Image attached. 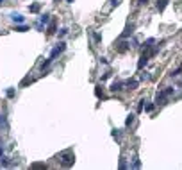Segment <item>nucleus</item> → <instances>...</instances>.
<instances>
[{
	"instance_id": "f257e3e1",
	"label": "nucleus",
	"mask_w": 182,
	"mask_h": 170,
	"mask_svg": "<svg viewBox=\"0 0 182 170\" xmlns=\"http://www.w3.org/2000/svg\"><path fill=\"white\" fill-rule=\"evenodd\" d=\"M59 163H61V167H64V169L73 167V163H75V154H73V151H64V152H61V154H59Z\"/></svg>"
},
{
	"instance_id": "f03ea898",
	"label": "nucleus",
	"mask_w": 182,
	"mask_h": 170,
	"mask_svg": "<svg viewBox=\"0 0 182 170\" xmlns=\"http://www.w3.org/2000/svg\"><path fill=\"white\" fill-rule=\"evenodd\" d=\"M173 91H175V88H172V86H168V88L161 90V91L155 95V104H164V102H166V99H168L170 95H173Z\"/></svg>"
},
{
	"instance_id": "7ed1b4c3",
	"label": "nucleus",
	"mask_w": 182,
	"mask_h": 170,
	"mask_svg": "<svg viewBox=\"0 0 182 170\" xmlns=\"http://www.w3.org/2000/svg\"><path fill=\"white\" fill-rule=\"evenodd\" d=\"M64 48H66V43L64 41H61V43H57V47L52 50V54H50V59H55L59 54H63L64 52Z\"/></svg>"
},
{
	"instance_id": "20e7f679",
	"label": "nucleus",
	"mask_w": 182,
	"mask_h": 170,
	"mask_svg": "<svg viewBox=\"0 0 182 170\" xmlns=\"http://www.w3.org/2000/svg\"><path fill=\"white\" fill-rule=\"evenodd\" d=\"M123 86H125V82H120V81H114V82L111 84V88H109V90H111L113 93H116V91H122V90H123Z\"/></svg>"
},
{
	"instance_id": "39448f33",
	"label": "nucleus",
	"mask_w": 182,
	"mask_h": 170,
	"mask_svg": "<svg viewBox=\"0 0 182 170\" xmlns=\"http://www.w3.org/2000/svg\"><path fill=\"white\" fill-rule=\"evenodd\" d=\"M148 59H150V54H148V52H145V54L141 56V59H139V63H138V68L141 70V68H143V66H145V65L148 63Z\"/></svg>"
},
{
	"instance_id": "423d86ee",
	"label": "nucleus",
	"mask_w": 182,
	"mask_h": 170,
	"mask_svg": "<svg viewBox=\"0 0 182 170\" xmlns=\"http://www.w3.org/2000/svg\"><path fill=\"white\" fill-rule=\"evenodd\" d=\"M129 47H130V45H129L127 41H122V43H118V45H116V50H118L120 54H123V52H127V50H129Z\"/></svg>"
},
{
	"instance_id": "0eeeda50",
	"label": "nucleus",
	"mask_w": 182,
	"mask_h": 170,
	"mask_svg": "<svg viewBox=\"0 0 182 170\" xmlns=\"http://www.w3.org/2000/svg\"><path fill=\"white\" fill-rule=\"evenodd\" d=\"M132 32H134V25H127V27H125V30L122 32V39H125V38H129V36H130Z\"/></svg>"
},
{
	"instance_id": "6e6552de",
	"label": "nucleus",
	"mask_w": 182,
	"mask_h": 170,
	"mask_svg": "<svg viewBox=\"0 0 182 170\" xmlns=\"http://www.w3.org/2000/svg\"><path fill=\"white\" fill-rule=\"evenodd\" d=\"M48 16H50V14H41L39 23H38V29H43V25H45V23H48V20H50Z\"/></svg>"
},
{
	"instance_id": "1a4fd4ad",
	"label": "nucleus",
	"mask_w": 182,
	"mask_h": 170,
	"mask_svg": "<svg viewBox=\"0 0 182 170\" xmlns=\"http://www.w3.org/2000/svg\"><path fill=\"white\" fill-rule=\"evenodd\" d=\"M11 18H13V22H16V23H21V22H25V18H23L21 14H18V13H13V14H11Z\"/></svg>"
},
{
	"instance_id": "9d476101",
	"label": "nucleus",
	"mask_w": 182,
	"mask_h": 170,
	"mask_svg": "<svg viewBox=\"0 0 182 170\" xmlns=\"http://www.w3.org/2000/svg\"><path fill=\"white\" fill-rule=\"evenodd\" d=\"M170 0H157V11H164Z\"/></svg>"
},
{
	"instance_id": "9b49d317",
	"label": "nucleus",
	"mask_w": 182,
	"mask_h": 170,
	"mask_svg": "<svg viewBox=\"0 0 182 170\" xmlns=\"http://www.w3.org/2000/svg\"><path fill=\"white\" fill-rule=\"evenodd\" d=\"M138 84H139V82H138L136 79H132V81H127V82H125V86H129V90H136V88H138Z\"/></svg>"
},
{
	"instance_id": "f8f14e48",
	"label": "nucleus",
	"mask_w": 182,
	"mask_h": 170,
	"mask_svg": "<svg viewBox=\"0 0 182 170\" xmlns=\"http://www.w3.org/2000/svg\"><path fill=\"white\" fill-rule=\"evenodd\" d=\"M134 122H136V115H129L127 120H125V125L130 127V125H134Z\"/></svg>"
},
{
	"instance_id": "ddd939ff",
	"label": "nucleus",
	"mask_w": 182,
	"mask_h": 170,
	"mask_svg": "<svg viewBox=\"0 0 182 170\" xmlns=\"http://www.w3.org/2000/svg\"><path fill=\"white\" fill-rule=\"evenodd\" d=\"M46 34H48V36H52V34H55V23H54V22H52V23L48 25V30H46Z\"/></svg>"
},
{
	"instance_id": "4468645a",
	"label": "nucleus",
	"mask_w": 182,
	"mask_h": 170,
	"mask_svg": "<svg viewBox=\"0 0 182 170\" xmlns=\"http://www.w3.org/2000/svg\"><path fill=\"white\" fill-rule=\"evenodd\" d=\"M154 43H155V39H154V38L147 39V41H145V50H147V48H152V45H154Z\"/></svg>"
},
{
	"instance_id": "2eb2a0df",
	"label": "nucleus",
	"mask_w": 182,
	"mask_h": 170,
	"mask_svg": "<svg viewBox=\"0 0 182 170\" xmlns=\"http://www.w3.org/2000/svg\"><path fill=\"white\" fill-rule=\"evenodd\" d=\"M52 61H54V59H50V57H48L46 61H43V63H41V70H45V68H48V65H50Z\"/></svg>"
},
{
	"instance_id": "dca6fc26",
	"label": "nucleus",
	"mask_w": 182,
	"mask_h": 170,
	"mask_svg": "<svg viewBox=\"0 0 182 170\" xmlns=\"http://www.w3.org/2000/svg\"><path fill=\"white\" fill-rule=\"evenodd\" d=\"M30 169H46V165L45 163H32Z\"/></svg>"
},
{
	"instance_id": "f3484780",
	"label": "nucleus",
	"mask_w": 182,
	"mask_h": 170,
	"mask_svg": "<svg viewBox=\"0 0 182 170\" xmlns=\"http://www.w3.org/2000/svg\"><path fill=\"white\" fill-rule=\"evenodd\" d=\"M29 9H30V13H38V11H39V4H32Z\"/></svg>"
},
{
	"instance_id": "a211bd4d",
	"label": "nucleus",
	"mask_w": 182,
	"mask_h": 170,
	"mask_svg": "<svg viewBox=\"0 0 182 170\" xmlns=\"http://www.w3.org/2000/svg\"><path fill=\"white\" fill-rule=\"evenodd\" d=\"M181 72H182V65H181V66H179V68H177V70H173V72H172V77H175V75H179Z\"/></svg>"
},
{
	"instance_id": "6ab92c4d",
	"label": "nucleus",
	"mask_w": 182,
	"mask_h": 170,
	"mask_svg": "<svg viewBox=\"0 0 182 170\" xmlns=\"http://www.w3.org/2000/svg\"><path fill=\"white\" fill-rule=\"evenodd\" d=\"M66 34H68V29H66V27H63V29L59 30V36L63 38V36H66Z\"/></svg>"
},
{
	"instance_id": "aec40b11",
	"label": "nucleus",
	"mask_w": 182,
	"mask_h": 170,
	"mask_svg": "<svg viewBox=\"0 0 182 170\" xmlns=\"http://www.w3.org/2000/svg\"><path fill=\"white\" fill-rule=\"evenodd\" d=\"M2 127H5V118L0 115V131H2Z\"/></svg>"
},
{
	"instance_id": "412c9836",
	"label": "nucleus",
	"mask_w": 182,
	"mask_h": 170,
	"mask_svg": "<svg viewBox=\"0 0 182 170\" xmlns=\"http://www.w3.org/2000/svg\"><path fill=\"white\" fill-rule=\"evenodd\" d=\"M16 30H18V32H25L27 27H25V25H20V27H16Z\"/></svg>"
},
{
	"instance_id": "4be33fe9",
	"label": "nucleus",
	"mask_w": 182,
	"mask_h": 170,
	"mask_svg": "<svg viewBox=\"0 0 182 170\" xmlns=\"http://www.w3.org/2000/svg\"><path fill=\"white\" fill-rule=\"evenodd\" d=\"M152 109H154V104H147L145 106V111H152Z\"/></svg>"
},
{
	"instance_id": "5701e85b",
	"label": "nucleus",
	"mask_w": 182,
	"mask_h": 170,
	"mask_svg": "<svg viewBox=\"0 0 182 170\" xmlns=\"http://www.w3.org/2000/svg\"><path fill=\"white\" fill-rule=\"evenodd\" d=\"M120 169H127V163L123 161V158H122V161H120Z\"/></svg>"
},
{
	"instance_id": "b1692460",
	"label": "nucleus",
	"mask_w": 182,
	"mask_h": 170,
	"mask_svg": "<svg viewBox=\"0 0 182 170\" xmlns=\"http://www.w3.org/2000/svg\"><path fill=\"white\" fill-rule=\"evenodd\" d=\"M120 4V0H111V7H116Z\"/></svg>"
},
{
	"instance_id": "393cba45",
	"label": "nucleus",
	"mask_w": 182,
	"mask_h": 170,
	"mask_svg": "<svg viewBox=\"0 0 182 170\" xmlns=\"http://www.w3.org/2000/svg\"><path fill=\"white\" fill-rule=\"evenodd\" d=\"M148 4V0H138V5H147Z\"/></svg>"
},
{
	"instance_id": "a878e982",
	"label": "nucleus",
	"mask_w": 182,
	"mask_h": 170,
	"mask_svg": "<svg viewBox=\"0 0 182 170\" xmlns=\"http://www.w3.org/2000/svg\"><path fill=\"white\" fill-rule=\"evenodd\" d=\"M13 95H14V90H13V88H11V90H7V97H13Z\"/></svg>"
},
{
	"instance_id": "bb28decb",
	"label": "nucleus",
	"mask_w": 182,
	"mask_h": 170,
	"mask_svg": "<svg viewBox=\"0 0 182 170\" xmlns=\"http://www.w3.org/2000/svg\"><path fill=\"white\" fill-rule=\"evenodd\" d=\"M66 2H68V4H71V2H73V0H66Z\"/></svg>"
},
{
	"instance_id": "cd10ccee",
	"label": "nucleus",
	"mask_w": 182,
	"mask_h": 170,
	"mask_svg": "<svg viewBox=\"0 0 182 170\" xmlns=\"http://www.w3.org/2000/svg\"><path fill=\"white\" fill-rule=\"evenodd\" d=\"M0 2H2V0H0Z\"/></svg>"
}]
</instances>
